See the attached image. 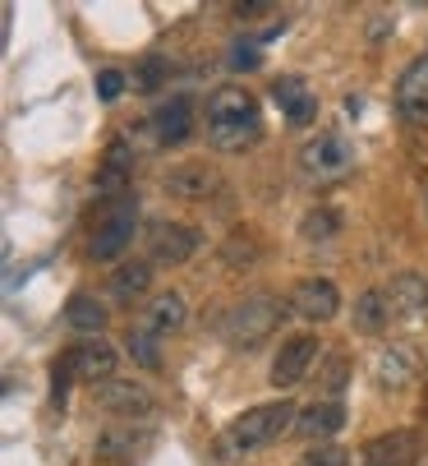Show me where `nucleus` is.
<instances>
[{"label":"nucleus","mask_w":428,"mask_h":466,"mask_svg":"<svg viewBox=\"0 0 428 466\" xmlns=\"http://www.w3.org/2000/svg\"><path fill=\"white\" fill-rule=\"evenodd\" d=\"M129 356H134L143 370H162V342L143 338V332H134V328H129Z\"/></svg>","instance_id":"a878e982"},{"label":"nucleus","mask_w":428,"mask_h":466,"mask_svg":"<svg viewBox=\"0 0 428 466\" xmlns=\"http://www.w3.org/2000/svg\"><path fill=\"white\" fill-rule=\"evenodd\" d=\"M423 208H428V198H423Z\"/></svg>","instance_id":"473e14b6"},{"label":"nucleus","mask_w":428,"mask_h":466,"mask_svg":"<svg viewBox=\"0 0 428 466\" xmlns=\"http://www.w3.org/2000/svg\"><path fill=\"white\" fill-rule=\"evenodd\" d=\"M323 360V347H318V338L314 332H300V338H291V342H281V351L272 356V370H267V379H272V388H295L314 365Z\"/></svg>","instance_id":"1a4fd4ad"},{"label":"nucleus","mask_w":428,"mask_h":466,"mask_svg":"<svg viewBox=\"0 0 428 466\" xmlns=\"http://www.w3.org/2000/svg\"><path fill=\"white\" fill-rule=\"evenodd\" d=\"M300 171L309 185H341L354 171V144L336 129H318V135L300 148Z\"/></svg>","instance_id":"39448f33"},{"label":"nucleus","mask_w":428,"mask_h":466,"mask_svg":"<svg viewBox=\"0 0 428 466\" xmlns=\"http://www.w3.org/2000/svg\"><path fill=\"white\" fill-rule=\"evenodd\" d=\"M153 135H157V144H162V148L184 144V139L194 135V97L171 93V97L153 111Z\"/></svg>","instance_id":"2eb2a0df"},{"label":"nucleus","mask_w":428,"mask_h":466,"mask_svg":"<svg viewBox=\"0 0 428 466\" xmlns=\"http://www.w3.org/2000/svg\"><path fill=\"white\" fill-rule=\"evenodd\" d=\"M157 79H162V60L153 56V60H148V70H143V75L134 79V88H143V93H153V88H157Z\"/></svg>","instance_id":"2f4dec72"},{"label":"nucleus","mask_w":428,"mask_h":466,"mask_svg":"<svg viewBox=\"0 0 428 466\" xmlns=\"http://www.w3.org/2000/svg\"><path fill=\"white\" fill-rule=\"evenodd\" d=\"M93 402H97L106 416H115V420H134V425H143V420H148V416L157 411L153 388H143V383H124V379L97 383Z\"/></svg>","instance_id":"0eeeda50"},{"label":"nucleus","mask_w":428,"mask_h":466,"mask_svg":"<svg viewBox=\"0 0 428 466\" xmlns=\"http://www.w3.org/2000/svg\"><path fill=\"white\" fill-rule=\"evenodd\" d=\"M69 379H75V374L65 370V360H55V365H51V402H55V407H65V388H69Z\"/></svg>","instance_id":"7c9ffc66"},{"label":"nucleus","mask_w":428,"mask_h":466,"mask_svg":"<svg viewBox=\"0 0 428 466\" xmlns=\"http://www.w3.org/2000/svg\"><path fill=\"white\" fill-rule=\"evenodd\" d=\"M226 56H231V60H226L231 70H244V75L263 65V56H258V46H254V42H231V51H226Z\"/></svg>","instance_id":"c85d7f7f"},{"label":"nucleus","mask_w":428,"mask_h":466,"mask_svg":"<svg viewBox=\"0 0 428 466\" xmlns=\"http://www.w3.org/2000/svg\"><path fill=\"white\" fill-rule=\"evenodd\" d=\"M148 287H153V268H148V263H124V268H115V278H111V296L124 300V305L134 296H143Z\"/></svg>","instance_id":"b1692460"},{"label":"nucleus","mask_w":428,"mask_h":466,"mask_svg":"<svg viewBox=\"0 0 428 466\" xmlns=\"http://www.w3.org/2000/svg\"><path fill=\"white\" fill-rule=\"evenodd\" d=\"M336 231H341V218H336V208H314V213L300 222V240H304V245H327Z\"/></svg>","instance_id":"393cba45"},{"label":"nucleus","mask_w":428,"mask_h":466,"mask_svg":"<svg viewBox=\"0 0 428 466\" xmlns=\"http://www.w3.org/2000/svg\"><path fill=\"white\" fill-rule=\"evenodd\" d=\"M198 249H203V231L198 227L171 222V218L148 222V258L162 263V268H180V263H189Z\"/></svg>","instance_id":"423d86ee"},{"label":"nucleus","mask_w":428,"mask_h":466,"mask_svg":"<svg viewBox=\"0 0 428 466\" xmlns=\"http://www.w3.org/2000/svg\"><path fill=\"white\" fill-rule=\"evenodd\" d=\"M272 102L281 106V116L291 120V125H309L318 116V97H314V88L300 75H281L272 84Z\"/></svg>","instance_id":"a211bd4d"},{"label":"nucleus","mask_w":428,"mask_h":466,"mask_svg":"<svg viewBox=\"0 0 428 466\" xmlns=\"http://www.w3.org/2000/svg\"><path fill=\"white\" fill-rule=\"evenodd\" d=\"M120 93H124V75H120V70H102V75H97V97H102V102H115Z\"/></svg>","instance_id":"c756f323"},{"label":"nucleus","mask_w":428,"mask_h":466,"mask_svg":"<svg viewBox=\"0 0 428 466\" xmlns=\"http://www.w3.org/2000/svg\"><path fill=\"white\" fill-rule=\"evenodd\" d=\"M414 374V351L410 347H383L378 360H373V383L383 392H401Z\"/></svg>","instance_id":"4be33fe9"},{"label":"nucleus","mask_w":428,"mask_h":466,"mask_svg":"<svg viewBox=\"0 0 428 466\" xmlns=\"http://www.w3.org/2000/svg\"><path fill=\"white\" fill-rule=\"evenodd\" d=\"M153 443V430L148 425H134V420H120V425H111V430H102L97 434V443H93V452L102 457V461H124V457H134V452H143Z\"/></svg>","instance_id":"6ab92c4d"},{"label":"nucleus","mask_w":428,"mask_h":466,"mask_svg":"<svg viewBox=\"0 0 428 466\" xmlns=\"http://www.w3.org/2000/svg\"><path fill=\"white\" fill-rule=\"evenodd\" d=\"M281 309H285V305H281L276 296H244L240 305L226 309V319H222L217 328H222L226 347H235V351H254V347H263L272 332H276Z\"/></svg>","instance_id":"7ed1b4c3"},{"label":"nucleus","mask_w":428,"mask_h":466,"mask_svg":"<svg viewBox=\"0 0 428 466\" xmlns=\"http://www.w3.org/2000/svg\"><path fill=\"white\" fill-rule=\"evenodd\" d=\"M184 319H189L184 296H180V291H162V296H153V300H148V309L138 314L134 332H143V338H153V342H166L171 332H180V328H184Z\"/></svg>","instance_id":"f8f14e48"},{"label":"nucleus","mask_w":428,"mask_h":466,"mask_svg":"<svg viewBox=\"0 0 428 466\" xmlns=\"http://www.w3.org/2000/svg\"><path fill=\"white\" fill-rule=\"evenodd\" d=\"M354 332H364V338H378V332L392 323V300H387V287H369L360 291V300H354Z\"/></svg>","instance_id":"412c9836"},{"label":"nucleus","mask_w":428,"mask_h":466,"mask_svg":"<svg viewBox=\"0 0 428 466\" xmlns=\"http://www.w3.org/2000/svg\"><path fill=\"white\" fill-rule=\"evenodd\" d=\"M419 457H423V439H419V430H410V425L369 439L364 452H360L364 466H419Z\"/></svg>","instance_id":"9d476101"},{"label":"nucleus","mask_w":428,"mask_h":466,"mask_svg":"<svg viewBox=\"0 0 428 466\" xmlns=\"http://www.w3.org/2000/svg\"><path fill=\"white\" fill-rule=\"evenodd\" d=\"M396 111L414 125H428V56H419L396 84Z\"/></svg>","instance_id":"aec40b11"},{"label":"nucleus","mask_w":428,"mask_h":466,"mask_svg":"<svg viewBox=\"0 0 428 466\" xmlns=\"http://www.w3.org/2000/svg\"><path fill=\"white\" fill-rule=\"evenodd\" d=\"M263 139L258 97L240 84H222L207 93V144L217 153H244Z\"/></svg>","instance_id":"f257e3e1"},{"label":"nucleus","mask_w":428,"mask_h":466,"mask_svg":"<svg viewBox=\"0 0 428 466\" xmlns=\"http://www.w3.org/2000/svg\"><path fill=\"white\" fill-rule=\"evenodd\" d=\"M65 370L75 374L79 383H111V374H115V365H120V351L106 342V338H84V342H75L65 356Z\"/></svg>","instance_id":"6e6552de"},{"label":"nucleus","mask_w":428,"mask_h":466,"mask_svg":"<svg viewBox=\"0 0 428 466\" xmlns=\"http://www.w3.org/2000/svg\"><path fill=\"white\" fill-rule=\"evenodd\" d=\"M65 323L75 332H88V338H97V332L106 328V305L93 296V291H75L65 300Z\"/></svg>","instance_id":"5701e85b"},{"label":"nucleus","mask_w":428,"mask_h":466,"mask_svg":"<svg viewBox=\"0 0 428 466\" xmlns=\"http://www.w3.org/2000/svg\"><path fill=\"white\" fill-rule=\"evenodd\" d=\"M387 300H392L396 323H423L428 319V282L419 273H396L387 282Z\"/></svg>","instance_id":"dca6fc26"},{"label":"nucleus","mask_w":428,"mask_h":466,"mask_svg":"<svg viewBox=\"0 0 428 466\" xmlns=\"http://www.w3.org/2000/svg\"><path fill=\"white\" fill-rule=\"evenodd\" d=\"M285 309H291L295 319H304V323H323V319H336L341 291H336L332 278H304V282H295V291H291V300H285Z\"/></svg>","instance_id":"9b49d317"},{"label":"nucleus","mask_w":428,"mask_h":466,"mask_svg":"<svg viewBox=\"0 0 428 466\" xmlns=\"http://www.w3.org/2000/svg\"><path fill=\"white\" fill-rule=\"evenodd\" d=\"M341 383H345V356L341 351H332L327 356V370H323V379H318V392H327V402H341Z\"/></svg>","instance_id":"bb28decb"},{"label":"nucleus","mask_w":428,"mask_h":466,"mask_svg":"<svg viewBox=\"0 0 428 466\" xmlns=\"http://www.w3.org/2000/svg\"><path fill=\"white\" fill-rule=\"evenodd\" d=\"M129 180H134V148H129V139H115L106 148V157H102V171L93 180V194L106 198V204H115V198L129 194Z\"/></svg>","instance_id":"4468645a"},{"label":"nucleus","mask_w":428,"mask_h":466,"mask_svg":"<svg viewBox=\"0 0 428 466\" xmlns=\"http://www.w3.org/2000/svg\"><path fill=\"white\" fill-rule=\"evenodd\" d=\"M134 231H138V198L124 194L115 204H106L88 231V258L93 263H115L129 245H134Z\"/></svg>","instance_id":"20e7f679"},{"label":"nucleus","mask_w":428,"mask_h":466,"mask_svg":"<svg viewBox=\"0 0 428 466\" xmlns=\"http://www.w3.org/2000/svg\"><path fill=\"white\" fill-rule=\"evenodd\" d=\"M300 466H350V452L341 443H318L300 457Z\"/></svg>","instance_id":"cd10ccee"},{"label":"nucleus","mask_w":428,"mask_h":466,"mask_svg":"<svg viewBox=\"0 0 428 466\" xmlns=\"http://www.w3.org/2000/svg\"><path fill=\"white\" fill-rule=\"evenodd\" d=\"M295 416H300V407L295 402H263V407H249L244 416H235L231 425H226V434H222V452L226 457H244V452H258V448H267V443H276L281 434H291L295 430Z\"/></svg>","instance_id":"f03ea898"},{"label":"nucleus","mask_w":428,"mask_h":466,"mask_svg":"<svg viewBox=\"0 0 428 466\" xmlns=\"http://www.w3.org/2000/svg\"><path fill=\"white\" fill-rule=\"evenodd\" d=\"M166 194L171 198H189V204H203V198H212V194H222V176L212 171L207 162H180V167H171L166 171Z\"/></svg>","instance_id":"ddd939ff"},{"label":"nucleus","mask_w":428,"mask_h":466,"mask_svg":"<svg viewBox=\"0 0 428 466\" xmlns=\"http://www.w3.org/2000/svg\"><path fill=\"white\" fill-rule=\"evenodd\" d=\"M345 425V402H327V397H318V402L300 407L295 416V430L300 439H314V443H332V434Z\"/></svg>","instance_id":"f3484780"}]
</instances>
